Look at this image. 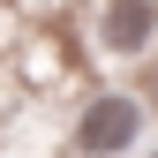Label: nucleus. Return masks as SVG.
Instances as JSON below:
<instances>
[{
    "label": "nucleus",
    "mask_w": 158,
    "mask_h": 158,
    "mask_svg": "<svg viewBox=\"0 0 158 158\" xmlns=\"http://www.w3.org/2000/svg\"><path fill=\"white\" fill-rule=\"evenodd\" d=\"M143 60H151V83L135 90V98H143V113H151V106H158V53H143Z\"/></svg>",
    "instance_id": "obj_3"
},
{
    "label": "nucleus",
    "mask_w": 158,
    "mask_h": 158,
    "mask_svg": "<svg viewBox=\"0 0 158 158\" xmlns=\"http://www.w3.org/2000/svg\"><path fill=\"white\" fill-rule=\"evenodd\" d=\"M151 158H158V151H151Z\"/></svg>",
    "instance_id": "obj_4"
},
{
    "label": "nucleus",
    "mask_w": 158,
    "mask_h": 158,
    "mask_svg": "<svg viewBox=\"0 0 158 158\" xmlns=\"http://www.w3.org/2000/svg\"><path fill=\"white\" fill-rule=\"evenodd\" d=\"M135 135H143V98L135 90H106L83 106V121H75V151L83 158H121Z\"/></svg>",
    "instance_id": "obj_1"
},
{
    "label": "nucleus",
    "mask_w": 158,
    "mask_h": 158,
    "mask_svg": "<svg viewBox=\"0 0 158 158\" xmlns=\"http://www.w3.org/2000/svg\"><path fill=\"white\" fill-rule=\"evenodd\" d=\"M98 38H106V53H121V60H143L158 45V0H106Z\"/></svg>",
    "instance_id": "obj_2"
}]
</instances>
